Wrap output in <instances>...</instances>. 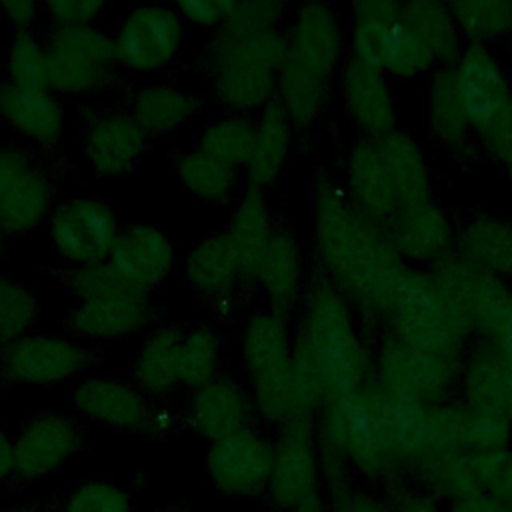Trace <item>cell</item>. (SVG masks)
I'll return each mask as SVG.
<instances>
[{"label": "cell", "instance_id": "1", "mask_svg": "<svg viewBox=\"0 0 512 512\" xmlns=\"http://www.w3.org/2000/svg\"><path fill=\"white\" fill-rule=\"evenodd\" d=\"M314 240L328 282L348 304L382 316L404 270L384 226L368 218L338 186L320 182L314 196Z\"/></svg>", "mask_w": 512, "mask_h": 512}, {"label": "cell", "instance_id": "2", "mask_svg": "<svg viewBox=\"0 0 512 512\" xmlns=\"http://www.w3.org/2000/svg\"><path fill=\"white\" fill-rule=\"evenodd\" d=\"M292 352L294 368L324 404L358 394L374 378V360L356 332L350 304L328 280L308 288Z\"/></svg>", "mask_w": 512, "mask_h": 512}, {"label": "cell", "instance_id": "3", "mask_svg": "<svg viewBox=\"0 0 512 512\" xmlns=\"http://www.w3.org/2000/svg\"><path fill=\"white\" fill-rule=\"evenodd\" d=\"M342 50L340 26L330 6L306 2L284 36L278 104L294 126H310L322 112Z\"/></svg>", "mask_w": 512, "mask_h": 512}, {"label": "cell", "instance_id": "4", "mask_svg": "<svg viewBox=\"0 0 512 512\" xmlns=\"http://www.w3.org/2000/svg\"><path fill=\"white\" fill-rule=\"evenodd\" d=\"M294 340L284 314H254L242 332V358L250 378L252 404L270 422L314 418L294 372Z\"/></svg>", "mask_w": 512, "mask_h": 512}, {"label": "cell", "instance_id": "5", "mask_svg": "<svg viewBox=\"0 0 512 512\" xmlns=\"http://www.w3.org/2000/svg\"><path fill=\"white\" fill-rule=\"evenodd\" d=\"M390 336L460 362L470 324L428 272L404 268L382 316Z\"/></svg>", "mask_w": 512, "mask_h": 512}, {"label": "cell", "instance_id": "6", "mask_svg": "<svg viewBox=\"0 0 512 512\" xmlns=\"http://www.w3.org/2000/svg\"><path fill=\"white\" fill-rule=\"evenodd\" d=\"M284 36L278 30L256 36L218 34L210 46V78L220 104L234 112L264 108L278 88Z\"/></svg>", "mask_w": 512, "mask_h": 512}, {"label": "cell", "instance_id": "7", "mask_svg": "<svg viewBox=\"0 0 512 512\" xmlns=\"http://www.w3.org/2000/svg\"><path fill=\"white\" fill-rule=\"evenodd\" d=\"M78 306L70 330L86 340H116L142 330L150 320L146 292L128 286L108 262L80 266L72 274Z\"/></svg>", "mask_w": 512, "mask_h": 512}, {"label": "cell", "instance_id": "8", "mask_svg": "<svg viewBox=\"0 0 512 512\" xmlns=\"http://www.w3.org/2000/svg\"><path fill=\"white\" fill-rule=\"evenodd\" d=\"M470 130L504 166L512 160V86L482 44H470L452 64Z\"/></svg>", "mask_w": 512, "mask_h": 512}, {"label": "cell", "instance_id": "9", "mask_svg": "<svg viewBox=\"0 0 512 512\" xmlns=\"http://www.w3.org/2000/svg\"><path fill=\"white\" fill-rule=\"evenodd\" d=\"M460 310L472 332L484 342L498 338L512 326V290L506 282L458 254H450L430 272Z\"/></svg>", "mask_w": 512, "mask_h": 512}, {"label": "cell", "instance_id": "10", "mask_svg": "<svg viewBox=\"0 0 512 512\" xmlns=\"http://www.w3.org/2000/svg\"><path fill=\"white\" fill-rule=\"evenodd\" d=\"M460 366L458 360L388 336L374 360V382L390 394L430 406L446 402Z\"/></svg>", "mask_w": 512, "mask_h": 512}, {"label": "cell", "instance_id": "11", "mask_svg": "<svg viewBox=\"0 0 512 512\" xmlns=\"http://www.w3.org/2000/svg\"><path fill=\"white\" fill-rule=\"evenodd\" d=\"M48 86L60 94H88L108 84L116 60L114 38L96 26H58L46 44Z\"/></svg>", "mask_w": 512, "mask_h": 512}, {"label": "cell", "instance_id": "12", "mask_svg": "<svg viewBox=\"0 0 512 512\" xmlns=\"http://www.w3.org/2000/svg\"><path fill=\"white\" fill-rule=\"evenodd\" d=\"M322 492V470L314 418H296L280 426L274 442V462L268 498L278 510H294Z\"/></svg>", "mask_w": 512, "mask_h": 512}, {"label": "cell", "instance_id": "13", "mask_svg": "<svg viewBox=\"0 0 512 512\" xmlns=\"http://www.w3.org/2000/svg\"><path fill=\"white\" fill-rule=\"evenodd\" d=\"M184 40L178 10L158 4L136 6L118 26L116 60L132 72H156L170 64Z\"/></svg>", "mask_w": 512, "mask_h": 512}, {"label": "cell", "instance_id": "14", "mask_svg": "<svg viewBox=\"0 0 512 512\" xmlns=\"http://www.w3.org/2000/svg\"><path fill=\"white\" fill-rule=\"evenodd\" d=\"M118 236L114 212L96 198L64 200L50 216V238L56 250L78 268L106 262Z\"/></svg>", "mask_w": 512, "mask_h": 512}, {"label": "cell", "instance_id": "15", "mask_svg": "<svg viewBox=\"0 0 512 512\" xmlns=\"http://www.w3.org/2000/svg\"><path fill=\"white\" fill-rule=\"evenodd\" d=\"M274 444L246 428L212 442L206 468L212 486L230 498H256L268 492Z\"/></svg>", "mask_w": 512, "mask_h": 512}, {"label": "cell", "instance_id": "16", "mask_svg": "<svg viewBox=\"0 0 512 512\" xmlns=\"http://www.w3.org/2000/svg\"><path fill=\"white\" fill-rule=\"evenodd\" d=\"M90 352L76 340L54 334H26L2 348V374L20 384L66 382L88 370Z\"/></svg>", "mask_w": 512, "mask_h": 512}, {"label": "cell", "instance_id": "17", "mask_svg": "<svg viewBox=\"0 0 512 512\" xmlns=\"http://www.w3.org/2000/svg\"><path fill=\"white\" fill-rule=\"evenodd\" d=\"M76 410L92 422L120 432H148L152 428L154 410L148 396L132 384L116 378H86L74 392Z\"/></svg>", "mask_w": 512, "mask_h": 512}, {"label": "cell", "instance_id": "18", "mask_svg": "<svg viewBox=\"0 0 512 512\" xmlns=\"http://www.w3.org/2000/svg\"><path fill=\"white\" fill-rule=\"evenodd\" d=\"M106 262L128 286L148 294L172 272L174 248L156 226L134 224L120 232Z\"/></svg>", "mask_w": 512, "mask_h": 512}, {"label": "cell", "instance_id": "19", "mask_svg": "<svg viewBox=\"0 0 512 512\" xmlns=\"http://www.w3.org/2000/svg\"><path fill=\"white\" fill-rule=\"evenodd\" d=\"M80 440V430L70 418L36 416L14 440V474L34 480L54 472L80 448Z\"/></svg>", "mask_w": 512, "mask_h": 512}, {"label": "cell", "instance_id": "20", "mask_svg": "<svg viewBox=\"0 0 512 512\" xmlns=\"http://www.w3.org/2000/svg\"><path fill=\"white\" fill-rule=\"evenodd\" d=\"M386 236L400 258L438 264L450 256L454 242L448 216L432 200L400 208L386 224Z\"/></svg>", "mask_w": 512, "mask_h": 512}, {"label": "cell", "instance_id": "21", "mask_svg": "<svg viewBox=\"0 0 512 512\" xmlns=\"http://www.w3.org/2000/svg\"><path fill=\"white\" fill-rule=\"evenodd\" d=\"M144 146L146 132L130 112H108L90 124L84 154L100 176H120L136 166Z\"/></svg>", "mask_w": 512, "mask_h": 512}, {"label": "cell", "instance_id": "22", "mask_svg": "<svg viewBox=\"0 0 512 512\" xmlns=\"http://www.w3.org/2000/svg\"><path fill=\"white\" fill-rule=\"evenodd\" d=\"M342 94L350 118L366 138L396 130V104L380 70L350 58L342 74Z\"/></svg>", "mask_w": 512, "mask_h": 512}, {"label": "cell", "instance_id": "23", "mask_svg": "<svg viewBox=\"0 0 512 512\" xmlns=\"http://www.w3.org/2000/svg\"><path fill=\"white\" fill-rule=\"evenodd\" d=\"M0 118L24 138L56 146L64 136V110L48 88L0 84Z\"/></svg>", "mask_w": 512, "mask_h": 512}, {"label": "cell", "instance_id": "24", "mask_svg": "<svg viewBox=\"0 0 512 512\" xmlns=\"http://www.w3.org/2000/svg\"><path fill=\"white\" fill-rule=\"evenodd\" d=\"M250 414L252 404L246 392L234 380L220 376L196 388L190 400V422L210 442L246 430Z\"/></svg>", "mask_w": 512, "mask_h": 512}, {"label": "cell", "instance_id": "25", "mask_svg": "<svg viewBox=\"0 0 512 512\" xmlns=\"http://www.w3.org/2000/svg\"><path fill=\"white\" fill-rule=\"evenodd\" d=\"M374 140L398 210L430 202V170L418 142L398 128Z\"/></svg>", "mask_w": 512, "mask_h": 512}, {"label": "cell", "instance_id": "26", "mask_svg": "<svg viewBox=\"0 0 512 512\" xmlns=\"http://www.w3.org/2000/svg\"><path fill=\"white\" fill-rule=\"evenodd\" d=\"M460 376L466 406L512 422V372L492 344L482 342L468 356Z\"/></svg>", "mask_w": 512, "mask_h": 512}, {"label": "cell", "instance_id": "27", "mask_svg": "<svg viewBox=\"0 0 512 512\" xmlns=\"http://www.w3.org/2000/svg\"><path fill=\"white\" fill-rule=\"evenodd\" d=\"M186 278L206 300H222L246 282L238 254L226 232L200 240L186 258Z\"/></svg>", "mask_w": 512, "mask_h": 512}, {"label": "cell", "instance_id": "28", "mask_svg": "<svg viewBox=\"0 0 512 512\" xmlns=\"http://www.w3.org/2000/svg\"><path fill=\"white\" fill-rule=\"evenodd\" d=\"M346 178L350 200L374 222L384 226L398 212L374 138H364L352 148L346 164Z\"/></svg>", "mask_w": 512, "mask_h": 512}, {"label": "cell", "instance_id": "29", "mask_svg": "<svg viewBox=\"0 0 512 512\" xmlns=\"http://www.w3.org/2000/svg\"><path fill=\"white\" fill-rule=\"evenodd\" d=\"M410 474L418 490L430 494L438 502H456L474 494H486L482 488L476 454L468 450L434 452L420 458Z\"/></svg>", "mask_w": 512, "mask_h": 512}, {"label": "cell", "instance_id": "30", "mask_svg": "<svg viewBox=\"0 0 512 512\" xmlns=\"http://www.w3.org/2000/svg\"><path fill=\"white\" fill-rule=\"evenodd\" d=\"M252 282L262 288L270 310L286 314L296 304L302 282V260L298 244L288 232H274L256 264Z\"/></svg>", "mask_w": 512, "mask_h": 512}, {"label": "cell", "instance_id": "31", "mask_svg": "<svg viewBox=\"0 0 512 512\" xmlns=\"http://www.w3.org/2000/svg\"><path fill=\"white\" fill-rule=\"evenodd\" d=\"M292 126L294 124L278 100L264 106L260 120L254 124V140L246 160V174L252 190L262 192V188L278 178L290 152Z\"/></svg>", "mask_w": 512, "mask_h": 512}, {"label": "cell", "instance_id": "32", "mask_svg": "<svg viewBox=\"0 0 512 512\" xmlns=\"http://www.w3.org/2000/svg\"><path fill=\"white\" fill-rule=\"evenodd\" d=\"M238 254L246 282H252L256 264L274 236L276 228L268 204L260 190H248L232 210L230 224L224 230Z\"/></svg>", "mask_w": 512, "mask_h": 512}, {"label": "cell", "instance_id": "33", "mask_svg": "<svg viewBox=\"0 0 512 512\" xmlns=\"http://www.w3.org/2000/svg\"><path fill=\"white\" fill-rule=\"evenodd\" d=\"M458 256L478 268L512 280V224L494 216H476L460 232Z\"/></svg>", "mask_w": 512, "mask_h": 512}, {"label": "cell", "instance_id": "34", "mask_svg": "<svg viewBox=\"0 0 512 512\" xmlns=\"http://www.w3.org/2000/svg\"><path fill=\"white\" fill-rule=\"evenodd\" d=\"M400 20L426 46L434 62L456 64L464 48L462 34L448 4L430 0L408 2L400 8Z\"/></svg>", "mask_w": 512, "mask_h": 512}, {"label": "cell", "instance_id": "35", "mask_svg": "<svg viewBox=\"0 0 512 512\" xmlns=\"http://www.w3.org/2000/svg\"><path fill=\"white\" fill-rule=\"evenodd\" d=\"M52 208L50 180L34 166L0 194V232L8 236L36 228Z\"/></svg>", "mask_w": 512, "mask_h": 512}, {"label": "cell", "instance_id": "36", "mask_svg": "<svg viewBox=\"0 0 512 512\" xmlns=\"http://www.w3.org/2000/svg\"><path fill=\"white\" fill-rule=\"evenodd\" d=\"M182 336L174 328H160L140 346L132 374L146 396L168 394L180 384Z\"/></svg>", "mask_w": 512, "mask_h": 512}, {"label": "cell", "instance_id": "37", "mask_svg": "<svg viewBox=\"0 0 512 512\" xmlns=\"http://www.w3.org/2000/svg\"><path fill=\"white\" fill-rule=\"evenodd\" d=\"M198 110L196 98L174 84H150L138 90L130 114L146 134H168L184 126Z\"/></svg>", "mask_w": 512, "mask_h": 512}, {"label": "cell", "instance_id": "38", "mask_svg": "<svg viewBox=\"0 0 512 512\" xmlns=\"http://www.w3.org/2000/svg\"><path fill=\"white\" fill-rule=\"evenodd\" d=\"M430 126L438 140L448 148H462L468 140L470 124L460 96L458 78L452 66L436 72L428 94Z\"/></svg>", "mask_w": 512, "mask_h": 512}, {"label": "cell", "instance_id": "39", "mask_svg": "<svg viewBox=\"0 0 512 512\" xmlns=\"http://www.w3.org/2000/svg\"><path fill=\"white\" fill-rule=\"evenodd\" d=\"M402 4L390 0H368L352 6V58L380 70V52L388 26L400 18ZM382 72V70H380Z\"/></svg>", "mask_w": 512, "mask_h": 512}, {"label": "cell", "instance_id": "40", "mask_svg": "<svg viewBox=\"0 0 512 512\" xmlns=\"http://www.w3.org/2000/svg\"><path fill=\"white\" fill-rule=\"evenodd\" d=\"M176 174L188 192L208 202L228 198L236 178L234 168L212 158L200 148L186 152L176 160Z\"/></svg>", "mask_w": 512, "mask_h": 512}, {"label": "cell", "instance_id": "41", "mask_svg": "<svg viewBox=\"0 0 512 512\" xmlns=\"http://www.w3.org/2000/svg\"><path fill=\"white\" fill-rule=\"evenodd\" d=\"M460 34L482 44L512 32V2L506 0H478L448 4Z\"/></svg>", "mask_w": 512, "mask_h": 512}, {"label": "cell", "instance_id": "42", "mask_svg": "<svg viewBox=\"0 0 512 512\" xmlns=\"http://www.w3.org/2000/svg\"><path fill=\"white\" fill-rule=\"evenodd\" d=\"M254 140V124L238 114L210 122L200 134L198 148L230 168L246 166Z\"/></svg>", "mask_w": 512, "mask_h": 512}, {"label": "cell", "instance_id": "43", "mask_svg": "<svg viewBox=\"0 0 512 512\" xmlns=\"http://www.w3.org/2000/svg\"><path fill=\"white\" fill-rule=\"evenodd\" d=\"M434 64L426 46L398 18L384 34L380 52V70L398 78H412Z\"/></svg>", "mask_w": 512, "mask_h": 512}, {"label": "cell", "instance_id": "44", "mask_svg": "<svg viewBox=\"0 0 512 512\" xmlns=\"http://www.w3.org/2000/svg\"><path fill=\"white\" fill-rule=\"evenodd\" d=\"M220 340L210 328H194L182 336L180 384L200 388L218 378Z\"/></svg>", "mask_w": 512, "mask_h": 512}, {"label": "cell", "instance_id": "45", "mask_svg": "<svg viewBox=\"0 0 512 512\" xmlns=\"http://www.w3.org/2000/svg\"><path fill=\"white\" fill-rule=\"evenodd\" d=\"M8 82L20 88H48V48L30 32H18L6 52Z\"/></svg>", "mask_w": 512, "mask_h": 512}, {"label": "cell", "instance_id": "46", "mask_svg": "<svg viewBox=\"0 0 512 512\" xmlns=\"http://www.w3.org/2000/svg\"><path fill=\"white\" fill-rule=\"evenodd\" d=\"M36 318V296L24 284L0 276V344L8 346L26 336Z\"/></svg>", "mask_w": 512, "mask_h": 512}, {"label": "cell", "instance_id": "47", "mask_svg": "<svg viewBox=\"0 0 512 512\" xmlns=\"http://www.w3.org/2000/svg\"><path fill=\"white\" fill-rule=\"evenodd\" d=\"M510 436H512V422H508L498 414L474 410L464 404L462 450H468V452L506 450L510 448Z\"/></svg>", "mask_w": 512, "mask_h": 512}, {"label": "cell", "instance_id": "48", "mask_svg": "<svg viewBox=\"0 0 512 512\" xmlns=\"http://www.w3.org/2000/svg\"><path fill=\"white\" fill-rule=\"evenodd\" d=\"M284 8V4L272 0L234 2L226 22L218 28V34L242 38L272 32L284 14Z\"/></svg>", "mask_w": 512, "mask_h": 512}, {"label": "cell", "instance_id": "49", "mask_svg": "<svg viewBox=\"0 0 512 512\" xmlns=\"http://www.w3.org/2000/svg\"><path fill=\"white\" fill-rule=\"evenodd\" d=\"M64 512H132L126 490L108 480H90L66 500Z\"/></svg>", "mask_w": 512, "mask_h": 512}, {"label": "cell", "instance_id": "50", "mask_svg": "<svg viewBox=\"0 0 512 512\" xmlns=\"http://www.w3.org/2000/svg\"><path fill=\"white\" fill-rule=\"evenodd\" d=\"M44 10L58 26H90L104 10V4L96 0H58L48 2Z\"/></svg>", "mask_w": 512, "mask_h": 512}, {"label": "cell", "instance_id": "51", "mask_svg": "<svg viewBox=\"0 0 512 512\" xmlns=\"http://www.w3.org/2000/svg\"><path fill=\"white\" fill-rule=\"evenodd\" d=\"M326 500L330 512H392L390 504L352 484L328 492Z\"/></svg>", "mask_w": 512, "mask_h": 512}, {"label": "cell", "instance_id": "52", "mask_svg": "<svg viewBox=\"0 0 512 512\" xmlns=\"http://www.w3.org/2000/svg\"><path fill=\"white\" fill-rule=\"evenodd\" d=\"M232 2H220V0H186V2H180L176 6L178 14L184 18V20H190L194 24H200V26H216L220 28L230 10H232Z\"/></svg>", "mask_w": 512, "mask_h": 512}, {"label": "cell", "instance_id": "53", "mask_svg": "<svg viewBox=\"0 0 512 512\" xmlns=\"http://www.w3.org/2000/svg\"><path fill=\"white\" fill-rule=\"evenodd\" d=\"M392 512H446L436 498L422 490H402L390 502Z\"/></svg>", "mask_w": 512, "mask_h": 512}, {"label": "cell", "instance_id": "54", "mask_svg": "<svg viewBox=\"0 0 512 512\" xmlns=\"http://www.w3.org/2000/svg\"><path fill=\"white\" fill-rule=\"evenodd\" d=\"M28 168H32V162L22 150L0 148V194Z\"/></svg>", "mask_w": 512, "mask_h": 512}, {"label": "cell", "instance_id": "55", "mask_svg": "<svg viewBox=\"0 0 512 512\" xmlns=\"http://www.w3.org/2000/svg\"><path fill=\"white\" fill-rule=\"evenodd\" d=\"M446 512H512V510L492 494H474V496L450 502Z\"/></svg>", "mask_w": 512, "mask_h": 512}, {"label": "cell", "instance_id": "56", "mask_svg": "<svg viewBox=\"0 0 512 512\" xmlns=\"http://www.w3.org/2000/svg\"><path fill=\"white\" fill-rule=\"evenodd\" d=\"M2 14L8 18V22L18 28V32H28V26L34 22L38 14V4L28 2V0H18V2H4L2 4Z\"/></svg>", "mask_w": 512, "mask_h": 512}, {"label": "cell", "instance_id": "57", "mask_svg": "<svg viewBox=\"0 0 512 512\" xmlns=\"http://www.w3.org/2000/svg\"><path fill=\"white\" fill-rule=\"evenodd\" d=\"M498 500H502L510 510H512V448L506 454V462H504V470L500 476V482L494 490V494Z\"/></svg>", "mask_w": 512, "mask_h": 512}, {"label": "cell", "instance_id": "58", "mask_svg": "<svg viewBox=\"0 0 512 512\" xmlns=\"http://www.w3.org/2000/svg\"><path fill=\"white\" fill-rule=\"evenodd\" d=\"M14 472V442L0 430V484Z\"/></svg>", "mask_w": 512, "mask_h": 512}, {"label": "cell", "instance_id": "59", "mask_svg": "<svg viewBox=\"0 0 512 512\" xmlns=\"http://www.w3.org/2000/svg\"><path fill=\"white\" fill-rule=\"evenodd\" d=\"M488 344H492L498 350V354L502 356V360L506 362V366L512 372V326H508L498 338L490 340Z\"/></svg>", "mask_w": 512, "mask_h": 512}, {"label": "cell", "instance_id": "60", "mask_svg": "<svg viewBox=\"0 0 512 512\" xmlns=\"http://www.w3.org/2000/svg\"><path fill=\"white\" fill-rule=\"evenodd\" d=\"M290 512H330V508H328L326 496L320 492V494H316V496L304 500L302 504H298V506H296L294 510H290Z\"/></svg>", "mask_w": 512, "mask_h": 512}, {"label": "cell", "instance_id": "61", "mask_svg": "<svg viewBox=\"0 0 512 512\" xmlns=\"http://www.w3.org/2000/svg\"><path fill=\"white\" fill-rule=\"evenodd\" d=\"M0 512H40V510L30 508V506H12V508H4Z\"/></svg>", "mask_w": 512, "mask_h": 512}, {"label": "cell", "instance_id": "62", "mask_svg": "<svg viewBox=\"0 0 512 512\" xmlns=\"http://www.w3.org/2000/svg\"><path fill=\"white\" fill-rule=\"evenodd\" d=\"M508 80H510V86H512V52H510V60H508Z\"/></svg>", "mask_w": 512, "mask_h": 512}, {"label": "cell", "instance_id": "63", "mask_svg": "<svg viewBox=\"0 0 512 512\" xmlns=\"http://www.w3.org/2000/svg\"><path fill=\"white\" fill-rule=\"evenodd\" d=\"M166 512H186V510H166Z\"/></svg>", "mask_w": 512, "mask_h": 512}]
</instances>
